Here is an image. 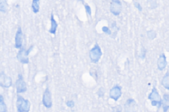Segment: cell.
Segmentation results:
<instances>
[{"mask_svg": "<svg viewBox=\"0 0 169 112\" xmlns=\"http://www.w3.org/2000/svg\"><path fill=\"white\" fill-rule=\"evenodd\" d=\"M134 5H135V7L136 8H138V9L139 10V11H142V7H141V5L139 4V3L138 2H135L134 3Z\"/></svg>", "mask_w": 169, "mask_h": 112, "instance_id": "cell-23", "label": "cell"}, {"mask_svg": "<svg viewBox=\"0 0 169 112\" xmlns=\"http://www.w3.org/2000/svg\"><path fill=\"white\" fill-rule=\"evenodd\" d=\"M12 86V79L6 75L4 72L0 73V87L8 88Z\"/></svg>", "mask_w": 169, "mask_h": 112, "instance_id": "cell-8", "label": "cell"}, {"mask_svg": "<svg viewBox=\"0 0 169 112\" xmlns=\"http://www.w3.org/2000/svg\"><path fill=\"white\" fill-rule=\"evenodd\" d=\"M32 9L34 13H37L40 9V0H32Z\"/></svg>", "mask_w": 169, "mask_h": 112, "instance_id": "cell-16", "label": "cell"}, {"mask_svg": "<svg viewBox=\"0 0 169 112\" xmlns=\"http://www.w3.org/2000/svg\"><path fill=\"white\" fill-rule=\"evenodd\" d=\"M102 30V31L106 33V34H108V35L111 34V31H110V30L109 29V28L107 27V26H103Z\"/></svg>", "mask_w": 169, "mask_h": 112, "instance_id": "cell-20", "label": "cell"}, {"mask_svg": "<svg viewBox=\"0 0 169 112\" xmlns=\"http://www.w3.org/2000/svg\"><path fill=\"white\" fill-rule=\"evenodd\" d=\"M102 55V52L100 46L96 44L95 46L90 49L89 52V57L90 61L93 63H97L101 58Z\"/></svg>", "mask_w": 169, "mask_h": 112, "instance_id": "cell-3", "label": "cell"}, {"mask_svg": "<svg viewBox=\"0 0 169 112\" xmlns=\"http://www.w3.org/2000/svg\"><path fill=\"white\" fill-rule=\"evenodd\" d=\"M22 46V32L21 26H19L15 35V48L20 49Z\"/></svg>", "mask_w": 169, "mask_h": 112, "instance_id": "cell-10", "label": "cell"}, {"mask_svg": "<svg viewBox=\"0 0 169 112\" xmlns=\"http://www.w3.org/2000/svg\"><path fill=\"white\" fill-rule=\"evenodd\" d=\"M20 49H21L19 51L17 55V59L22 64H28L29 63L28 55L30 54L32 49H33V46H31L27 50H26L24 48H22V46Z\"/></svg>", "mask_w": 169, "mask_h": 112, "instance_id": "cell-4", "label": "cell"}, {"mask_svg": "<svg viewBox=\"0 0 169 112\" xmlns=\"http://www.w3.org/2000/svg\"><path fill=\"white\" fill-rule=\"evenodd\" d=\"M136 104V102L134 99H129V100H127V102H126V104H125L126 110H127L128 111H132V110H134V109L132 108V107H133V105H134V104Z\"/></svg>", "mask_w": 169, "mask_h": 112, "instance_id": "cell-15", "label": "cell"}, {"mask_svg": "<svg viewBox=\"0 0 169 112\" xmlns=\"http://www.w3.org/2000/svg\"><path fill=\"white\" fill-rule=\"evenodd\" d=\"M167 65V57L165 54H162L157 60V68L159 71H163Z\"/></svg>", "mask_w": 169, "mask_h": 112, "instance_id": "cell-11", "label": "cell"}, {"mask_svg": "<svg viewBox=\"0 0 169 112\" xmlns=\"http://www.w3.org/2000/svg\"><path fill=\"white\" fill-rule=\"evenodd\" d=\"M7 10V0H0V11L6 13Z\"/></svg>", "mask_w": 169, "mask_h": 112, "instance_id": "cell-18", "label": "cell"}, {"mask_svg": "<svg viewBox=\"0 0 169 112\" xmlns=\"http://www.w3.org/2000/svg\"><path fill=\"white\" fill-rule=\"evenodd\" d=\"M122 11V4L120 3V0H112L111 4H110V12L113 15L118 16L120 14Z\"/></svg>", "mask_w": 169, "mask_h": 112, "instance_id": "cell-9", "label": "cell"}, {"mask_svg": "<svg viewBox=\"0 0 169 112\" xmlns=\"http://www.w3.org/2000/svg\"><path fill=\"white\" fill-rule=\"evenodd\" d=\"M7 111V105L4 102V98L3 96L0 95V112H6Z\"/></svg>", "mask_w": 169, "mask_h": 112, "instance_id": "cell-17", "label": "cell"}, {"mask_svg": "<svg viewBox=\"0 0 169 112\" xmlns=\"http://www.w3.org/2000/svg\"><path fill=\"white\" fill-rule=\"evenodd\" d=\"M80 1H83V0H80Z\"/></svg>", "mask_w": 169, "mask_h": 112, "instance_id": "cell-24", "label": "cell"}, {"mask_svg": "<svg viewBox=\"0 0 169 112\" xmlns=\"http://www.w3.org/2000/svg\"><path fill=\"white\" fill-rule=\"evenodd\" d=\"M42 104L46 108H50L52 106V94L49 90V88H47L45 90L43 96H42Z\"/></svg>", "mask_w": 169, "mask_h": 112, "instance_id": "cell-7", "label": "cell"}, {"mask_svg": "<svg viewBox=\"0 0 169 112\" xmlns=\"http://www.w3.org/2000/svg\"><path fill=\"white\" fill-rule=\"evenodd\" d=\"M148 99L151 101L153 106H157L158 109L161 107L162 100L155 87H153L151 92L149 94Z\"/></svg>", "mask_w": 169, "mask_h": 112, "instance_id": "cell-1", "label": "cell"}, {"mask_svg": "<svg viewBox=\"0 0 169 112\" xmlns=\"http://www.w3.org/2000/svg\"><path fill=\"white\" fill-rule=\"evenodd\" d=\"M161 84L162 87L167 90H169V72L167 71L165 76L162 77L161 81Z\"/></svg>", "mask_w": 169, "mask_h": 112, "instance_id": "cell-13", "label": "cell"}, {"mask_svg": "<svg viewBox=\"0 0 169 112\" xmlns=\"http://www.w3.org/2000/svg\"><path fill=\"white\" fill-rule=\"evenodd\" d=\"M50 21H51V27H50V29L49 30V31H48V32H49L50 34H56L58 25L57 22L56 21V20L54 19V16L53 13H52V14H51Z\"/></svg>", "mask_w": 169, "mask_h": 112, "instance_id": "cell-12", "label": "cell"}, {"mask_svg": "<svg viewBox=\"0 0 169 112\" xmlns=\"http://www.w3.org/2000/svg\"><path fill=\"white\" fill-rule=\"evenodd\" d=\"M66 105H67V107H69L70 108H72L74 107L75 102H74L73 100H68L66 102Z\"/></svg>", "mask_w": 169, "mask_h": 112, "instance_id": "cell-21", "label": "cell"}, {"mask_svg": "<svg viewBox=\"0 0 169 112\" xmlns=\"http://www.w3.org/2000/svg\"><path fill=\"white\" fill-rule=\"evenodd\" d=\"M117 1H119V0H117Z\"/></svg>", "mask_w": 169, "mask_h": 112, "instance_id": "cell-25", "label": "cell"}, {"mask_svg": "<svg viewBox=\"0 0 169 112\" xmlns=\"http://www.w3.org/2000/svg\"><path fill=\"white\" fill-rule=\"evenodd\" d=\"M169 95L168 94H165L163 95V100H162V105L163 106V110L165 112H167L169 109Z\"/></svg>", "mask_w": 169, "mask_h": 112, "instance_id": "cell-14", "label": "cell"}, {"mask_svg": "<svg viewBox=\"0 0 169 112\" xmlns=\"http://www.w3.org/2000/svg\"><path fill=\"white\" fill-rule=\"evenodd\" d=\"M122 87L118 84H116L110 89L109 97L116 102L122 96Z\"/></svg>", "mask_w": 169, "mask_h": 112, "instance_id": "cell-6", "label": "cell"}, {"mask_svg": "<svg viewBox=\"0 0 169 112\" xmlns=\"http://www.w3.org/2000/svg\"><path fill=\"white\" fill-rule=\"evenodd\" d=\"M17 111L19 112H28L31 109V103L29 100L22 98L21 96H17V100L16 102Z\"/></svg>", "mask_w": 169, "mask_h": 112, "instance_id": "cell-2", "label": "cell"}, {"mask_svg": "<svg viewBox=\"0 0 169 112\" xmlns=\"http://www.w3.org/2000/svg\"><path fill=\"white\" fill-rule=\"evenodd\" d=\"M84 8H85L86 11L87 13H88V15L89 16L91 15V9H90V6H89L87 4H85L84 5Z\"/></svg>", "mask_w": 169, "mask_h": 112, "instance_id": "cell-22", "label": "cell"}, {"mask_svg": "<svg viewBox=\"0 0 169 112\" xmlns=\"http://www.w3.org/2000/svg\"><path fill=\"white\" fill-rule=\"evenodd\" d=\"M147 37L153 40H154L156 37H157V34H156V32L154 31H149L147 32Z\"/></svg>", "mask_w": 169, "mask_h": 112, "instance_id": "cell-19", "label": "cell"}, {"mask_svg": "<svg viewBox=\"0 0 169 112\" xmlns=\"http://www.w3.org/2000/svg\"><path fill=\"white\" fill-rule=\"evenodd\" d=\"M15 87L17 94L24 93V92L27 90V84H26L23 77H22L21 74L18 75V79L15 82Z\"/></svg>", "mask_w": 169, "mask_h": 112, "instance_id": "cell-5", "label": "cell"}]
</instances>
